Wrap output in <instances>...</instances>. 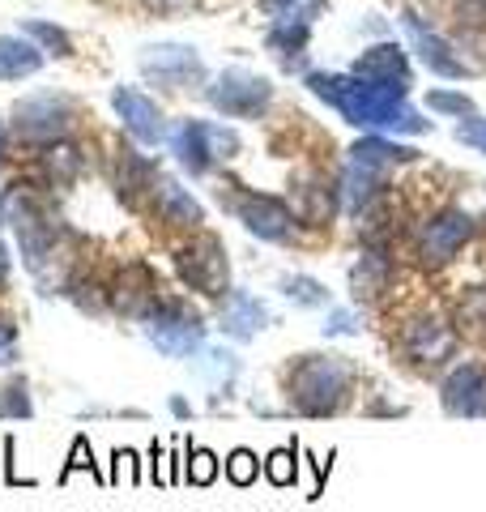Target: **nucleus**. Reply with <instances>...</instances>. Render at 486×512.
Masks as SVG:
<instances>
[{"label":"nucleus","instance_id":"1","mask_svg":"<svg viewBox=\"0 0 486 512\" xmlns=\"http://www.w3.org/2000/svg\"><path fill=\"white\" fill-rule=\"evenodd\" d=\"M316 99L342 111V120L359 124V128H380V133H423L427 120L405 103L410 90L397 86H380V82H363V77H342V73H312L307 77Z\"/></svg>","mask_w":486,"mask_h":512},{"label":"nucleus","instance_id":"2","mask_svg":"<svg viewBox=\"0 0 486 512\" xmlns=\"http://www.w3.org/2000/svg\"><path fill=\"white\" fill-rule=\"evenodd\" d=\"M290 406L307 419H329L350 397V367L337 355H303L286 372Z\"/></svg>","mask_w":486,"mask_h":512},{"label":"nucleus","instance_id":"3","mask_svg":"<svg viewBox=\"0 0 486 512\" xmlns=\"http://www.w3.org/2000/svg\"><path fill=\"white\" fill-rule=\"evenodd\" d=\"M141 320H145V338H150L162 355H171V359L197 355V350L205 346V320L180 299L154 303Z\"/></svg>","mask_w":486,"mask_h":512},{"label":"nucleus","instance_id":"4","mask_svg":"<svg viewBox=\"0 0 486 512\" xmlns=\"http://www.w3.org/2000/svg\"><path fill=\"white\" fill-rule=\"evenodd\" d=\"M235 150H239V137L218 124H205V120H180L171 133V154L180 158V167L192 175H205L218 158H231Z\"/></svg>","mask_w":486,"mask_h":512},{"label":"nucleus","instance_id":"5","mask_svg":"<svg viewBox=\"0 0 486 512\" xmlns=\"http://www.w3.org/2000/svg\"><path fill=\"white\" fill-rule=\"evenodd\" d=\"M269 99H273V86L261 73H248V69H226V73L214 77V86H209V103L231 120L261 116V111L269 107Z\"/></svg>","mask_w":486,"mask_h":512},{"label":"nucleus","instance_id":"6","mask_svg":"<svg viewBox=\"0 0 486 512\" xmlns=\"http://www.w3.org/2000/svg\"><path fill=\"white\" fill-rule=\"evenodd\" d=\"M73 124V99L64 94H30L13 107V128L26 141H60Z\"/></svg>","mask_w":486,"mask_h":512},{"label":"nucleus","instance_id":"7","mask_svg":"<svg viewBox=\"0 0 486 512\" xmlns=\"http://www.w3.org/2000/svg\"><path fill=\"white\" fill-rule=\"evenodd\" d=\"M141 73L154 77V82L167 86V90H188V86H197L205 77V64H201V56L192 52V47L162 43V47H145Z\"/></svg>","mask_w":486,"mask_h":512},{"label":"nucleus","instance_id":"8","mask_svg":"<svg viewBox=\"0 0 486 512\" xmlns=\"http://www.w3.org/2000/svg\"><path fill=\"white\" fill-rule=\"evenodd\" d=\"M469 235H474V218H469L465 210L435 214L423 227V235H418V261L423 265H448L452 256L465 248Z\"/></svg>","mask_w":486,"mask_h":512},{"label":"nucleus","instance_id":"9","mask_svg":"<svg viewBox=\"0 0 486 512\" xmlns=\"http://www.w3.org/2000/svg\"><path fill=\"white\" fill-rule=\"evenodd\" d=\"M180 274L192 291L222 295L226 291V252L214 235H201L180 252Z\"/></svg>","mask_w":486,"mask_h":512},{"label":"nucleus","instance_id":"10","mask_svg":"<svg viewBox=\"0 0 486 512\" xmlns=\"http://www.w3.org/2000/svg\"><path fill=\"white\" fill-rule=\"evenodd\" d=\"M235 214L252 235L269 239V244L290 239V227H295V214H290L278 197H261V192H243V197H235Z\"/></svg>","mask_w":486,"mask_h":512},{"label":"nucleus","instance_id":"11","mask_svg":"<svg viewBox=\"0 0 486 512\" xmlns=\"http://www.w3.org/2000/svg\"><path fill=\"white\" fill-rule=\"evenodd\" d=\"M401 26H405V35H410V43L418 47V56H423V64L431 73H440V77H465L469 73V64L457 56V43H448L440 30H431L418 13H405Z\"/></svg>","mask_w":486,"mask_h":512},{"label":"nucleus","instance_id":"12","mask_svg":"<svg viewBox=\"0 0 486 512\" xmlns=\"http://www.w3.org/2000/svg\"><path fill=\"white\" fill-rule=\"evenodd\" d=\"M111 107H116V116L124 120V128L141 141V146H158V141L167 137V124H162L158 103H154V99H145L141 90L120 86L116 94H111Z\"/></svg>","mask_w":486,"mask_h":512},{"label":"nucleus","instance_id":"13","mask_svg":"<svg viewBox=\"0 0 486 512\" xmlns=\"http://www.w3.org/2000/svg\"><path fill=\"white\" fill-rule=\"evenodd\" d=\"M444 410L457 414V419L486 414V367L482 363H461L444 380Z\"/></svg>","mask_w":486,"mask_h":512},{"label":"nucleus","instance_id":"14","mask_svg":"<svg viewBox=\"0 0 486 512\" xmlns=\"http://www.w3.org/2000/svg\"><path fill=\"white\" fill-rule=\"evenodd\" d=\"M354 77L363 82H380V86H397V90H410V60L397 43H380V47H367V52L354 60Z\"/></svg>","mask_w":486,"mask_h":512},{"label":"nucleus","instance_id":"15","mask_svg":"<svg viewBox=\"0 0 486 512\" xmlns=\"http://www.w3.org/2000/svg\"><path fill=\"white\" fill-rule=\"evenodd\" d=\"M452 346H457V338H452V329L444 325V320L435 316H418L405 325V355L418 359V363H440L452 355Z\"/></svg>","mask_w":486,"mask_h":512},{"label":"nucleus","instance_id":"16","mask_svg":"<svg viewBox=\"0 0 486 512\" xmlns=\"http://www.w3.org/2000/svg\"><path fill=\"white\" fill-rule=\"evenodd\" d=\"M265 325H269V312H265V303L256 299V295L231 291V295L222 299V329L231 333L235 342H252Z\"/></svg>","mask_w":486,"mask_h":512},{"label":"nucleus","instance_id":"17","mask_svg":"<svg viewBox=\"0 0 486 512\" xmlns=\"http://www.w3.org/2000/svg\"><path fill=\"white\" fill-rule=\"evenodd\" d=\"M154 205H158V218L171 222V227H201L205 222V210L192 201V192L167 180V175H158V184H154Z\"/></svg>","mask_w":486,"mask_h":512},{"label":"nucleus","instance_id":"18","mask_svg":"<svg viewBox=\"0 0 486 512\" xmlns=\"http://www.w3.org/2000/svg\"><path fill=\"white\" fill-rule=\"evenodd\" d=\"M43 69V47L22 35H0V82H22Z\"/></svg>","mask_w":486,"mask_h":512},{"label":"nucleus","instance_id":"19","mask_svg":"<svg viewBox=\"0 0 486 512\" xmlns=\"http://www.w3.org/2000/svg\"><path fill=\"white\" fill-rule=\"evenodd\" d=\"M388 282H393V265H388L384 252H367L350 274V286L359 299H376L380 291H388Z\"/></svg>","mask_w":486,"mask_h":512},{"label":"nucleus","instance_id":"20","mask_svg":"<svg viewBox=\"0 0 486 512\" xmlns=\"http://www.w3.org/2000/svg\"><path fill=\"white\" fill-rule=\"evenodd\" d=\"M342 192L350 201L354 214H363L371 201L380 197V167H367V163H350L342 175Z\"/></svg>","mask_w":486,"mask_h":512},{"label":"nucleus","instance_id":"21","mask_svg":"<svg viewBox=\"0 0 486 512\" xmlns=\"http://www.w3.org/2000/svg\"><path fill=\"white\" fill-rule=\"evenodd\" d=\"M295 218L307 222V227H324L333 218V184L324 180H307L299 188V201H295Z\"/></svg>","mask_w":486,"mask_h":512},{"label":"nucleus","instance_id":"22","mask_svg":"<svg viewBox=\"0 0 486 512\" xmlns=\"http://www.w3.org/2000/svg\"><path fill=\"white\" fill-rule=\"evenodd\" d=\"M350 154H354V163H367V167H393V163H410L414 158L410 146H397V141H384V137H363Z\"/></svg>","mask_w":486,"mask_h":512},{"label":"nucleus","instance_id":"23","mask_svg":"<svg viewBox=\"0 0 486 512\" xmlns=\"http://www.w3.org/2000/svg\"><path fill=\"white\" fill-rule=\"evenodd\" d=\"M154 184H158V171H154L150 158H141V154H133V150H124V158H120V192H124V197L133 201L137 192H145V188L154 192Z\"/></svg>","mask_w":486,"mask_h":512},{"label":"nucleus","instance_id":"24","mask_svg":"<svg viewBox=\"0 0 486 512\" xmlns=\"http://www.w3.org/2000/svg\"><path fill=\"white\" fill-rule=\"evenodd\" d=\"M307 35H312V22H307L303 13L290 9V13H282V18H278V26L269 30V47H273V52H282V56L286 52H303Z\"/></svg>","mask_w":486,"mask_h":512},{"label":"nucleus","instance_id":"25","mask_svg":"<svg viewBox=\"0 0 486 512\" xmlns=\"http://www.w3.org/2000/svg\"><path fill=\"white\" fill-rule=\"evenodd\" d=\"M43 163H47V175H52L56 184H73L77 171H81V154L73 146H64V141H56V146H47Z\"/></svg>","mask_w":486,"mask_h":512},{"label":"nucleus","instance_id":"26","mask_svg":"<svg viewBox=\"0 0 486 512\" xmlns=\"http://www.w3.org/2000/svg\"><path fill=\"white\" fill-rule=\"evenodd\" d=\"M282 295L290 303H299V308H324V303H329V291H324L316 278H303V274L282 278Z\"/></svg>","mask_w":486,"mask_h":512},{"label":"nucleus","instance_id":"27","mask_svg":"<svg viewBox=\"0 0 486 512\" xmlns=\"http://www.w3.org/2000/svg\"><path fill=\"white\" fill-rule=\"evenodd\" d=\"M26 35H30V39H39L52 56H73L69 30H60V26H52V22H26Z\"/></svg>","mask_w":486,"mask_h":512},{"label":"nucleus","instance_id":"28","mask_svg":"<svg viewBox=\"0 0 486 512\" xmlns=\"http://www.w3.org/2000/svg\"><path fill=\"white\" fill-rule=\"evenodd\" d=\"M184 478H188V483H197V487H209V483L218 478V457L209 453V448H192Z\"/></svg>","mask_w":486,"mask_h":512},{"label":"nucleus","instance_id":"29","mask_svg":"<svg viewBox=\"0 0 486 512\" xmlns=\"http://www.w3.org/2000/svg\"><path fill=\"white\" fill-rule=\"evenodd\" d=\"M265 474H269V483H273V487H290V483H295V474H299V466H295V448H278V453H269Z\"/></svg>","mask_w":486,"mask_h":512},{"label":"nucleus","instance_id":"30","mask_svg":"<svg viewBox=\"0 0 486 512\" xmlns=\"http://www.w3.org/2000/svg\"><path fill=\"white\" fill-rule=\"evenodd\" d=\"M226 474H231L235 487H248V483H256V474H261V461H256L248 448H235V453L226 457Z\"/></svg>","mask_w":486,"mask_h":512},{"label":"nucleus","instance_id":"31","mask_svg":"<svg viewBox=\"0 0 486 512\" xmlns=\"http://www.w3.org/2000/svg\"><path fill=\"white\" fill-rule=\"evenodd\" d=\"M431 107H435V111H452V116H461V120L474 116V103H469L465 94H448V90H435V94H431Z\"/></svg>","mask_w":486,"mask_h":512},{"label":"nucleus","instance_id":"32","mask_svg":"<svg viewBox=\"0 0 486 512\" xmlns=\"http://www.w3.org/2000/svg\"><path fill=\"white\" fill-rule=\"evenodd\" d=\"M5 410L18 414V419H30V397H26V384L22 380H13L9 389H5Z\"/></svg>","mask_w":486,"mask_h":512},{"label":"nucleus","instance_id":"33","mask_svg":"<svg viewBox=\"0 0 486 512\" xmlns=\"http://www.w3.org/2000/svg\"><path fill=\"white\" fill-rule=\"evenodd\" d=\"M457 137L465 141V146H474V150L486 154V120H465V124L457 128Z\"/></svg>","mask_w":486,"mask_h":512},{"label":"nucleus","instance_id":"34","mask_svg":"<svg viewBox=\"0 0 486 512\" xmlns=\"http://www.w3.org/2000/svg\"><path fill=\"white\" fill-rule=\"evenodd\" d=\"M18 359V329L9 325V320H0V367Z\"/></svg>","mask_w":486,"mask_h":512},{"label":"nucleus","instance_id":"35","mask_svg":"<svg viewBox=\"0 0 486 512\" xmlns=\"http://www.w3.org/2000/svg\"><path fill=\"white\" fill-rule=\"evenodd\" d=\"M86 448H90V444H86V436H77L73 457H69V466H64V474H60V478H69L73 470H90V474H94V457H86Z\"/></svg>","mask_w":486,"mask_h":512},{"label":"nucleus","instance_id":"36","mask_svg":"<svg viewBox=\"0 0 486 512\" xmlns=\"http://www.w3.org/2000/svg\"><path fill=\"white\" fill-rule=\"evenodd\" d=\"M324 333H359V325H354V316L350 312H329V320H324Z\"/></svg>","mask_w":486,"mask_h":512},{"label":"nucleus","instance_id":"37","mask_svg":"<svg viewBox=\"0 0 486 512\" xmlns=\"http://www.w3.org/2000/svg\"><path fill=\"white\" fill-rule=\"evenodd\" d=\"M192 0H150V9H158V13H175V9H188Z\"/></svg>","mask_w":486,"mask_h":512},{"label":"nucleus","instance_id":"38","mask_svg":"<svg viewBox=\"0 0 486 512\" xmlns=\"http://www.w3.org/2000/svg\"><path fill=\"white\" fill-rule=\"evenodd\" d=\"M261 5H265V13H290L299 0H261Z\"/></svg>","mask_w":486,"mask_h":512},{"label":"nucleus","instance_id":"39","mask_svg":"<svg viewBox=\"0 0 486 512\" xmlns=\"http://www.w3.org/2000/svg\"><path fill=\"white\" fill-rule=\"evenodd\" d=\"M5 282H9V252L0 244V291H5Z\"/></svg>","mask_w":486,"mask_h":512},{"label":"nucleus","instance_id":"40","mask_svg":"<svg viewBox=\"0 0 486 512\" xmlns=\"http://www.w3.org/2000/svg\"><path fill=\"white\" fill-rule=\"evenodd\" d=\"M0 163H5V124H0Z\"/></svg>","mask_w":486,"mask_h":512},{"label":"nucleus","instance_id":"41","mask_svg":"<svg viewBox=\"0 0 486 512\" xmlns=\"http://www.w3.org/2000/svg\"><path fill=\"white\" fill-rule=\"evenodd\" d=\"M469 5H474V9L482 13V18H486V0H469Z\"/></svg>","mask_w":486,"mask_h":512}]
</instances>
